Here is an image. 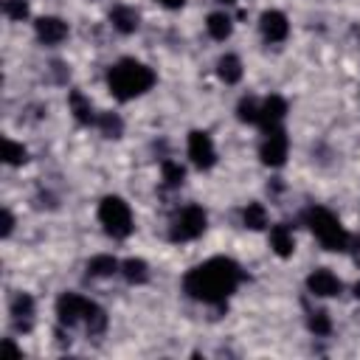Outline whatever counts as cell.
Instances as JSON below:
<instances>
[{
    "instance_id": "obj_14",
    "label": "cell",
    "mask_w": 360,
    "mask_h": 360,
    "mask_svg": "<svg viewBox=\"0 0 360 360\" xmlns=\"http://www.w3.org/2000/svg\"><path fill=\"white\" fill-rule=\"evenodd\" d=\"M110 22H112V28H115L118 34H132V31H138V25H141V14H138L132 6H115V8L110 11Z\"/></svg>"
},
{
    "instance_id": "obj_13",
    "label": "cell",
    "mask_w": 360,
    "mask_h": 360,
    "mask_svg": "<svg viewBox=\"0 0 360 360\" xmlns=\"http://www.w3.org/2000/svg\"><path fill=\"white\" fill-rule=\"evenodd\" d=\"M11 321H14V329H20V332H28L31 329V321H34V298L28 292H17L11 298Z\"/></svg>"
},
{
    "instance_id": "obj_32",
    "label": "cell",
    "mask_w": 360,
    "mask_h": 360,
    "mask_svg": "<svg viewBox=\"0 0 360 360\" xmlns=\"http://www.w3.org/2000/svg\"><path fill=\"white\" fill-rule=\"evenodd\" d=\"M219 3H225V6H228V3H236V0H219Z\"/></svg>"
},
{
    "instance_id": "obj_17",
    "label": "cell",
    "mask_w": 360,
    "mask_h": 360,
    "mask_svg": "<svg viewBox=\"0 0 360 360\" xmlns=\"http://www.w3.org/2000/svg\"><path fill=\"white\" fill-rule=\"evenodd\" d=\"M217 76H219L225 84H236V82L242 79V62H239V56H236V53L219 56V62H217Z\"/></svg>"
},
{
    "instance_id": "obj_22",
    "label": "cell",
    "mask_w": 360,
    "mask_h": 360,
    "mask_svg": "<svg viewBox=\"0 0 360 360\" xmlns=\"http://www.w3.org/2000/svg\"><path fill=\"white\" fill-rule=\"evenodd\" d=\"M96 121H98V129H101L104 138H121V132H124V121H121L118 112H101Z\"/></svg>"
},
{
    "instance_id": "obj_28",
    "label": "cell",
    "mask_w": 360,
    "mask_h": 360,
    "mask_svg": "<svg viewBox=\"0 0 360 360\" xmlns=\"http://www.w3.org/2000/svg\"><path fill=\"white\" fill-rule=\"evenodd\" d=\"M3 11L8 20H25L28 17V0H6Z\"/></svg>"
},
{
    "instance_id": "obj_9",
    "label": "cell",
    "mask_w": 360,
    "mask_h": 360,
    "mask_svg": "<svg viewBox=\"0 0 360 360\" xmlns=\"http://www.w3.org/2000/svg\"><path fill=\"white\" fill-rule=\"evenodd\" d=\"M340 287H343L340 278L332 270H326V267H318V270H312L307 276V290L312 295H318V298H332V295L340 292Z\"/></svg>"
},
{
    "instance_id": "obj_8",
    "label": "cell",
    "mask_w": 360,
    "mask_h": 360,
    "mask_svg": "<svg viewBox=\"0 0 360 360\" xmlns=\"http://www.w3.org/2000/svg\"><path fill=\"white\" fill-rule=\"evenodd\" d=\"M87 307H90L87 298H82V295H76V292H62V295L56 298V318H59L62 326H73V323L84 321Z\"/></svg>"
},
{
    "instance_id": "obj_25",
    "label": "cell",
    "mask_w": 360,
    "mask_h": 360,
    "mask_svg": "<svg viewBox=\"0 0 360 360\" xmlns=\"http://www.w3.org/2000/svg\"><path fill=\"white\" fill-rule=\"evenodd\" d=\"M307 326H309V332H312V335H318V338H323V335H329V332H332V321H329V315H326L323 309L309 312Z\"/></svg>"
},
{
    "instance_id": "obj_7",
    "label": "cell",
    "mask_w": 360,
    "mask_h": 360,
    "mask_svg": "<svg viewBox=\"0 0 360 360\" xmlns=\"http://www.w3.org/2000/svg\"><path fill=\"white\" fill-rule=\"evenodd\" d=\"M188 158L197 169H211L217 163V149H214V141L208 132H202V129L188 132Z\"/></svg>"
},
{
    "instance_id": "obj_20",
    "label": "cell",
    "mask_w": 360,
    "mask_h": 360,
    "mask_svg": "<svg viewBox=\"0 0 360 360\" xmlns=\"http://www.w3.org/2000/svg\"><path fill=\"white\" fill-rule=\"evenodd\" d=\"M121 273L129 284H146L149 281V264L143 259H127L121 264Z\"/></svg>"
},
{
    "instance_id": "obj_4",
    "label": "cell",
    "mask_w": 360,
    "mask_h": 360,
    "mask_svg": "<svg viewBox=\"0 0 360 360\" xmlns=\"http://www.w3.org/2000/svg\"><path fill=\"white\" fill-rule=\"evenodd\" d=\"M98 222L104 225V231L112 236V239H127L132 233V211L129 205L121 200V197H104L98 202Z\"/></svg>"
},
{
    "instance_id": "obj_26",
    "label": "cell",
    "mask_w": 360,
    "mask_h": 360,
    "mask_svg": "<svg viewBox=\"0 0 360 360\" xmlns=\"http://www.w3.org/2000/svg\"><path fill=\"white\" fill-rule=\"evenodd\" d=\"M236 118L245 124H259V101L256 98H242L236 104Z\"/></svg>"
},
{
    "instance_id": "obj_2",
    "label": "cell",
    "mask_w": 360,
    "mask_h": 360,
    "mask_svg": "<svg viewBox=\"0 0 360 360\" xmlns=\"http://www.w3.org/2000/svg\"><path fill=\"white\" fill-rule=\"evenodd\" d=\"M155 84V70L138 59H121L107 70V87L118 101L143 96Z\"/></svg>"
},
{
    "instance_id": "obj_10",
    "label": "cell",
    "mask_w": 360,
    "mask_h": 360,
    "mask_svg": "<svg viewBox=\"0 0 360 360\" xmlns=\"http://www.w3.org/2000/svg\"><path fill=\"white\" fill-rule=\"evenodd\" d=\"M259 28H262V37H264L267 42H281V39H287V34H290L287 14H284V11H276V8H270V11H264V14L259 17Z\"/></svg>"
},
{
    "instance_id": "obj_15",
    "label": "cell",
    "mask_w": 360,
    "mask_h": 360,
    "mask_svg": "<svg viewBox=\"0 0 360 360\" xmlns=\"http://www.w3.org/2000/svg\"><path fill=\"white\" fill-rule=\"evenodd\" d=\"M270 248H273V253L281 256V259L292 256V250H295V239H292V231H290L284 222L270 228Z\"/></svg>"
},
{
    "instance_id": "obj_12",
    "label": "cell",
    "mask_w": 360,
    "mask_h": 360,
    "mask_svg": "<svg viewBox=\"0 0 360 360\" xmlns=\"http://www.w3.org/2000/svg\"><path fill=\"white\" fill-rule=\"evenodd\" d=\"M287 115V101L281 96H267L264 101H259V124L267 129H276Z\"/></svg>"
},
{
    "instance_id": "obj_31",
    "label": "cell",
    "mask_w": 360,
    "mask_h": 360,
    "mask_svg": "<svg viewBox=\"0 0 360 360\" xmlns=\"http://www.w3.org/2000/svg\"><path fill=\"white\" fill-rule=\"evenodd\" d=\"M354 298H357V301H360V281H357V284H354Z\"/></svg>"
},
{
    "instance_id": "obj_6",
    "label": "cell",
    "mask_w": 360,
    "mask_h": 360,
    "mask_svg": "<svg viewBox=\"0 0 360 360\" xmlns=\"http://www.w3.org/2000/svg\"><path fill=\"white\" fill-rule=\"evenodd\" d=\"M287 149H290V141H287L284 129L276 127V129L264 132V141L259 146V158H262L264 166H281L287 160Z\"/></svg>"
},
{
    "instance_id": "obj_3",
    "label": "cell",
    "mask_w": 360,
    "mask_h": 360,
    "mask_svg": "<svg viewBox=\"0 0 360 360\" xmlns=\"http://www.w3.org/2000/svg\"><path fill=\"white\" fill-rule=\"evenodd\" d=\"M304 219H307L309 231L315 233V239H318L326 250H346V245H349V233H346V228L340 225V219H338L329 208L312 205V208H307Z\"/></svg>"
},
{
    "instance_id": "obj_1",
    "label": "cell",
    "mask_w": 360,
    "mask_h": 360,
    "mask_svg": "<svg viewBox=\"0 0 360 360\" xmlns=\"http://www.w3.org/2000/svg\"><path fill=\"white\" fill-rule=\"evenodd\" d=\"M242 281V270L233 259L214 256L183 276V290L202 304H222Z\"/></svg>"
},
{
    "instance_id": "obj_30",
    "label": "cell",
    "mask_w": 360,
    "mask_h": 360,
    "mask_svg": "<svg viewBox=\"0 0 360 360\" xmlns=\"http://www.w3.org/2000/svg\"><path fill=\"white\" fill-rule=\"evenodd\" d=\"M158 3H160V6H166V8H180L186 0H158Z\"/></svg>"
},
{
    "instance_id": "obj_21",
    "label": "cell",
    "mask_w": 360,
    "mask_h": 360,
    "mask_svg": "<svg viewBox=\"0 0 360 360\" xmlns=\"http://www.w3.org/2000/svg\"><path fill=\"white\" fill-rule=\"evenodd\" d=\"M118 267H121V264L115 262V256H107V253L93 256V259L87 262V273L96 276V278H107V276H112Z\"/></svg>"
},
{
    "instance_id": "obj_19",
    "label": "cell",
    "mask_w": 360,
    "mask_h": 360,
    "mask_svg": "<svg viewBox=\"0 0 360 360\" xmlns=\"http://www.w3.org/2000/svg\"><path fill=\"white\" fill-rule=\"evenodd\" d=\"M242 222H245V228H250V231L267 228V208H264L262 202H248L245 211H242Z\"/></svg>"
},
{
    "instance_id": "obj_5",
    "label": "cell",
    "mask_w": 360,
    "mask_h": 360,
    "mask_svg": "<svg viewBox=\"0 0 360 360\" xmlns=\"http://www.w3.org/2000/svg\"><path fill=\"white\" fill-rule=\"evenodd\" d=\"M208 225V217L200 205H186L174 219H172V231H169V239L172 242H191L197 236H202Z\"/></svg>"
},
{
    "instance_id": "obj_23",
    "label": "cell",
    "mask_w": 360,
    "mask_h": 360,
    "mask_svg": "<svg viewBox=\"0 0 360 360\" xmlns=\"http://www.w3.org/2000/svg\"><path fill=\"white\" fill-rule=\"evenodd\" d=\"M84 326H87L90 335H101V332L107 329V315H104V309H101L98 304H93V301H90V307H87V312H84Z\"/></svg>"
},
{
    "instance_id": "obj_18",
    "label": "cell",
    "mask_w": 360,
    "mask_h": 360,
    "mask_svg": "<svg viewBox=\"0 0 360 360\" xmlns=\"http://www.w3.org/2000/svg\"><path fill=\"white\" fill-rule=\"evenodd\" d=\"M208 34L214 37V39H228L231 37V31H233V20L225 14V11H214V14H208Z\"/></svg>"
},
{
    "instance_id": "obj_27",
    "label": "cell",
    "mask_w": 360,
    "mask_h": 360,
    "mask_svg": "<svg viewBox=\"0 0 360 360\" xmlns=\"http://www.w3.org/2000/svg\"><path fill=\"white\" fill-rule=\"evenodd\" d=\"M160 172H163V183L166 186H180L183 183V177H186V169L180 166V163H174V160H163L160 163Z\"/></svg>"
},
{
    "instance_id": "obj_11",
    "label": "cell",
    "mask_w": 360,
    "mask_h": 360,
    "mask_svg": "<svg viewBox=\"0 0 360 360\" xmlns=\"http://www.w3.org/2000/svg\"><path fill=\"white\" fill-rule=\"evenodd\" d=\"M34 31L42 45H59L68 37V22L62 17H39L34 22Z\"/></svg>"
},
{
    "instance_id": "obj_16",
    "label": "cell",
    "mask_w": 360,
    "mask_h": 360,
    "mask_svg": "<svg viewBox=\"0 0 360 360\" xmlns=\"http://www.w3.org/2000/svg\"><path fill=\"white\" fill-rule=\"evenodd\" d=\"M68 104H70V112H73V118H76L79 124H93V121H96L93 104H90V98H87L82 90H70Z\"/></svg>"
},
{
    "instance_id": "obj_29",
    "label": "cell",
    "mask_w": 360,
    "mask_h": 360,
    "mask_svg": "<svg viewBox=\"0 0 360 360\" xmlns=\"http://www.w3.org/2000/svg\"><path fill=\"white\" fill-rule=\"evenodd\" d=\"M14 231V217H11V211L8 208H3V228H0V233L3 236H8Z\"/></svg>"
},
{
    "instance_id": "obj_24",
    "label": "cell",
    "mask_w": 360,
    "mask_h": 360,
    "mask_svg": "<svg viewBox=\"0 0 360 360\" xmlns=\"http://www.w3.org/2000/svg\"><path fill=\"white\" fill-rule=\"evenodd\" d=\"M25 158H28V152H25L22 143H17V141H11V138L3 141V160H6L8 166H20V163H25Z\"/></svg>"
}]
</instances>
